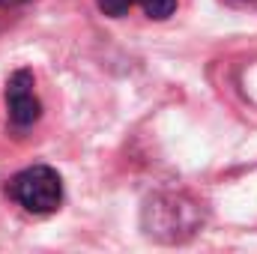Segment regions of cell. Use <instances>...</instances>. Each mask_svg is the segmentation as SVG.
Returning <instances> with one entry per match:
<instances>
[{
  "label": "cell",
  "mask_w": 257,
  "mask_h": 254,
  "mask_svg": "<svg viewBox=\"0 0 257 254\" xmlns=\"http://www.w3.org/2000/svg\"><path fill=\"white\" fill-rule=\"evenodd\" d=\"M36 81L30 69H15L6 81V108H9V123L12 129L24 132L42 117V102L36 96Z\"/></svg>",
  "instance_id": "obj_3"
},
{
  "label": "cell",
  "mask_w": 257,
  "mask_h": 254,
  "mask_svg": "<svg viewBox=\"0 0 257 254\" xmlns=\"http://www.w3.org/2000/svg\"><path fill=\"white\" fill-rule=\"evenodd\" d=\"M138 6L156 21H165L177 12V0H138Z\"/></svg>",
  "instance_id": "obj_4"
},
{
  "label": "cell",
  "mask_w": 257,
  "mask_h": 254,
  "mask_svg": "<svg viewBox=\"0 0 257 254\" xmlns=\"http://www.w3.org/2000/svg\"><path fill=\"white\" fill-rule=\"evenodd\" d=\"M18 3H27V0H0V6H18Z\"/></svg>",
  "instance_id": "obj_6"
},
{
  "label": "cell",
  "mask_w": 257,
  "mask_h": 254,
  "mask_svg": "<svg viewBox=\"0 0 257 254\" xmlns=\"http://www.w3.org/2000/svg\"><path fill=\"white\" fill-rule=\"evenodd\" d=\"M200 206L186 194H156L144 206V227L165 242H183L200 227Z\"/></svg>",
  "instance_id": "obj_1"
},
{
  "label": "cell",
  "mask_w": 257,
  "mask_h": 254,
  "mask_svg": "<svg viewBox=\"0 0 257 254\" xmlns=\"http://www.w3.org/2000/svg\"><path fill=\"white\" fill-rule=\"evenodd\" d=\"M135 3H138V0H99V9H102L105 15H111V18H123Z\"/></svg>",
  "instance_id": "obj_5"
},
{
  "label": "cell",
  "mask_w": 257,
  "mask_h": 254,
  "mask_svg": "<svg viewBox=\"0 0 257 254\" xmlns=\"http://www.w3.org/2000/svg\"><path fill=\"white\" fill-rule=\"evenodd\" d=\"M6 194L30 215H51L63 203V180L54 168L33 165V168L18 171L9 180Z\"/></svg>",
  "instance_id": "obj_2"
}]
</instances>
